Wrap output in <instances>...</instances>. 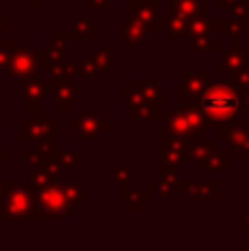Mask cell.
<instances>
[{
	"label": "cell",
	"mask_w": 249,
	"mask_h": 251,
	"mask_svg": "<svg viewBox=\"0 0 249 251\" xmlns=\"http://www.w3.org/2000/svg\"><path fill=\"white\" fill-rule=\"evenodd\" d=\"M203 106L214 117H227V115H232L238 108V101L232 95H219V93H214V95H207L203 100Z\"/></svg>",
	"instance_id": "cell-1"
}]
</instances>
